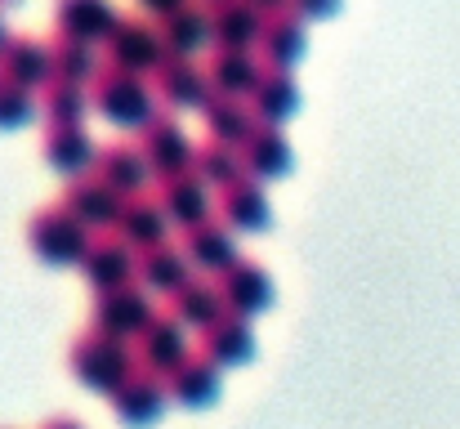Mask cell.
I'll return each mask as SVG.
<instances>
[{
	"label": "cell",
	"mask_w": 460,
	"mask_h": 429,
	"mask_svg": "<svg viewBox=\"0 0 460 429\" xmlns=\"http://www.w3.org/2000/svg\"><path fill=\"white\" fill-rule=\"evenodd\" d=\"M90 103L117 126V130H144L148 121H153L156 112V90L148 76H139V72H126V67H112V63H103L99 67V76L90 81Z\"/></svg>",
	"instance_id": "cell-1"
},
{
	"label": "cell",
	"mask_w": 460,
	"mask_h": 429,
	"mask_svg": "<svg viewBox=\"0 0 460 429\" xmlns=\"http://www.w3.org/2000/svg\"><path fill=\"white\" fill-rule=\"evenodd\" d=\"M67 367L72 376L94 389V394H117L135 371H139V358H135V344L117 340V335H103V331H85L72 340L67 349Z\"/></svg>",
	"instance_id": "cell-2"
},
{
	"label": "cell",
	"mask_w": 460,
	"mask_h": 429,
	"mask_svg": "<svg viewBox=\"0 0 460 429\" xmlns=\"http://www.w3.org/2000/svg\"><path fill=\"white\" fill-rule=\"evenodd\" d=\"M27 246H31V255H36L40 264H49V269H81L85 251L94 246V233H90L81 219H72V215L54 201V206H40V210L27 219Z\"/></svg>",
	"instance_id": "cell-3"
},
{
	"label": "cell",
	"mask_w": 460,
	"mask_h": 429,
	"mask_svg": "<svg viewBox=\"0 0 460 429\" xmlns=\"http://www.w3.org/2000/svg\"><path fill=\"white\" fill-rule=\"evenodd\" d=\"M165 36H161V22H153L148 13H121L112 36L103 40V63L112 67H126V72H139L153 81V72L165 58Z\"/></svg>",
	"instance_id": "cell-4"
},
{
	"label": "cell",
	"mask_w": 460,
	"mask_h": 429,
	"mask_svg": "<svg viewBox=\"0 0 460 429\" xmlns=\"http://www.w3.org/2000/svg\"><path fill=\"white\" fill-rule=\"evenodd\" d=\"M156 317L161 313L153 308V295L135 282V286H121V290H108V295H94L90 331H103V335H117V340L135 344Z\"/></svg>",
	"instance_id": "cell-5"
},
{
	"label": "cell",
	"mask_w": 460,
	"mask_h": 429,
	"mask_svg": "<svg viewBox=\"0 0 460 429\" xmlns=\"http://www.w3.org/2000/svg\"><path fill=\"white\" fill-rule=\"evenodd\" d=\"M58 206H63L72 219H81L90 233L103 237V233H117L121 210H126V197H121L117 188H108V183L90 170V174H72V179L63 183Z\"/></svg>",
	"instance_id": "cell-6"
},
{
	"label": "cell",
	"mask_w": 460,
	"mask_h": 429,
	"mask_svg": "<svg viewBox=\"0 0 460 429\" xmlns=\"http://www.w3.org/2000/svg\"><path fill=\"white\" fill-rule=\"evenodd\" d=\"M81 278L90 282L94 295H108V290H121V286L139 282V251L126 246L117 233H103L94 237V246L85 251L81 260Z\"/></svg>",
	"instance_id": "cell-7"
},
{
	"label": "cell",
	"mask_w": 460,
	"mask_h": 429,
	"mask_svg": "<svg viewBox=\"0 0 460 429\" xmlns=\"http://www.w3.org/2000/svg\"><path fill=\"white\" fill-rule=\"evenodd\" d=\"M135 143L144 147V156H148V165H153L156 179H170V174L192 170L197 143L188 139V130L179 126V117H174V112H156L153 121L139 130V139Z\"/></svg>",
	"instance_id": "cell-8"
},
{
	"label": "cell",
	"mask_w": 460,
	"mask_h": 429,
	"mask_svg": "<svg viewBox=\"0 0 460 429\" xmlns=\"http://www.w3.org/2000/svg\"><path fill=\"white\" fill-rule=\"evenodd\" d=\"M153 90H156V99H161L170 112H179V108H197V112H201V103L210 99L206 63L183 58V54H165V58H161V67L153 72Z\"/></svg>",
	"instance_id": "cell-9"
},
{
	"label": "cell",
	"mask_w": 460,
	"mask_h": 429,
	"mask_svg": "<svg viewBox=\"0 0 460 429\" xmlns=\"http://www.w3.org/2000/svg\"><path fill=\"white\" fill-rule=\"evenodd\" d=\"M170 403H174V398H170V385H165L161 376H153V371H135L117 394H108L112 416H117L121 425H130V429L156 425V421L165 416Z\"/></svg>",
	"instance_id": "cell-10"
},
{
	"label": "cell",
	"mask_w": 460,
	"mask_h": 429,
	"mask_svg": "<svg viewBox=\"0 0 460 429\" xmlns=\"http://www.w3.org/2000/svg\"><path fill=\"white\" fill-rule=\"evenodd\" d=\"M0 76L40 94L49 81H54V54H49V40L31 36V31H13L0 49Z\"/></svg>",
	"instance_id": "cell-11"
},
{
	"label": "cell",
	"mask_w": 460,
	"mask_h": 429,
	"mask_svg": "<svg viewBox=\"0 0 460 429\" xmlns=\"http://www.w3.org/2000/svg\"><path fill=\"white\" fill-rule=\"evenodd\" d=\"M94 174H99L108 188H117L126 201H130V197H148L156 188V174H153V165H148V156H144L139 143H103V147H99V161H94Z\"/></svg>",
	"instance_id": "cell-12"
},
{
	"label": "cell",
	"mask_w": 460,
	"mask_h": 429,
	"mask_svg": "<svg viewBox=\"0 0 460 429\" xmlns=\"http://www.w3.org/2000/svg\"><path fill=\"white\" fill-rule=\"evenodd\" d=\"M156 201H161V210L170 215V224L174 228H197V224H206V219H215V197H210V188L197 179V170H183V174H170V179H156Z\"/></svg>",
	"instance_id": "cell-13"
},
{
	"label": "cell",
	"mask_w": 460,
	"mask_h": 429,
	"mask_svg": "<svg viewBox=\"0 0 460 429\" xmlns=\"http://www.w3.org/2000/svg\"><path fill=\"white\" fill-rule=\"evenodd\" d=\"M135 358H139V371H153L161 380H170V376L192 358V349H188V326H179L170 313H161L153 326L135 340Z\"/></svg>",
	"instance_id": "cell-14"
},
{
	"label": "cell",
	"mask_w": 460,
	"mask_h": 429,
	"mask_svg": "<svg viewBox=\"0 0 460 429\" xmlns=\"http://www.w3.org/2000/svg\"><path fill=\"white\" fill-rule=\"evenodd\" d=\"M179 246L188 251L192 269L206 273V278H224V273L242 260V255H237V233H233L219 215L206 219V224H197V228H188Z\"/></svg>",
	"instance_id": "cell-15"
},
{
	"label": "cell",
	"mask_w": 460,
	"mask_h": 429,
	"mask_svg": "<svg viewBox=\"0 0 460 429\" xmlns=\"http://www.w3.org/2000/svg\"><path fill=\"white\" fill-rule=\"evenodd\" d=\"M197 353H201V358H210L219 371L251 362V358H255V326H251V317L224 313L219 322H210V326L201 331V344H197Z\"/></svg>",
	"instance_id": "cell-16"
},
{
	"label": "cell",
	"mask_w": 460,
	"mask_h": 429,
	"mask_svg": "<svg viewBox=\"0 0 460 429\" xmlns=\"http://www.w3.org/2000/svg\"><path fill=\"white\" fill-rule=\"evenodd\" d=\"M40 156L49 170H58L63 179L72 174H90L94 161H99V143L85 126H45V139H40Z\"/></svg>",
	"instance_id": "cell-17"
},
{
	"label": "cell",
	"mask_w": 460,
	"mask_h": 429,
	"mask_svg": "<svg viewBox=\"0 0 460 429\" xmlns=\"http://www.w3.org/2000/svg\"><path fill=\"white\" fill-rule=\"evenodd\" d=\"M179 326H188V331H206L210 322H219L228 308H224V290H219V278H206V273H192L188 286H179L174 295H170V308H165Z\"/></svg>",
	"instance_id": "cell-18"
},
{
	"label": "cell",
	"mask_w": 460,
	"mask_h": 429,
	"mask_svg": "<svg viewBox=\"0 0 460 429\" xmlns=\"http://www.w3.org/2000/svg\"><path fill=\"white\" fill-rule=\"evenodd\" d=\"M201 126H206V139L228 143V147H242L251 139V130L260 126L251 99H237V94H219L210 90V99L201 103Z\"/></svg>",
	"instance_id": "cell-19"
},
{
	"label": "cell",
	"mask_w": 460,
	"mask_h": 429,
	"mask_svg": "<svg viewBox=\"0 0 460 429\" xmlns=\"http://www.w3.org/2000/svg\"><path fill=\"white\" fill-rule=\"evenodd\" d=\"M219 290H224V308L237 313V317H251V322L273 304V278H269V269H260L251 260H237L219 278Z\"/></svg>",
	"instance_id": "cell-20"
},
{
	"label": "cell",
	"mask_w": 460,
	"mask_h": 429,
	"mask_svg": "<svg viewBox=\"0 0 460 429\" xmlns=\"http://www.w3.org/2000/svg\"><path fill=\"white\" fill-rule=\"evenodd\" d=\"M264 9H255L251 0H219L210 4V36L224 49H260L264 36Z\"/></svg>",
	"instance_id": "cell-21"
},
{
	"label": "cell",
	"mask_w": 460,
	"mask_h": 429,
	"mask_svg": "<svg viewBox=\"0 0 460 429\" xmlns=\"http://www.w3.org/2000/svg\"><path fill=\"white\" fill-rule=\"evenodd\" d=\"M260 72H264L260 49H224V45H210V58H206L210 90H219V94H237V99H251Z\"/></svg>",
	"instance_id": "cell-22"
},
{
	"label": "cell",
	"mask_w": 460,
	"mask_h": 429,
	"mask_svg": "<svg viewBox=\"0 0 460 429\" xmlns=\"http://www.w3.org/2000/svg\"><path fill=\"white\" fill-rule=\"evenodd\" d=\"M170 228H174V224H170V215L161 210L156 192H148V197H130V201H126L121 224H117V237L144 255V251H156V246H165V242H170Z\"/></svg>",
	"instance_id": "cell-23"
},
{
	"label": "cell",
	"mask_w": 460,
	"mask_h": 429,
	"mask_svg": "<svg viewBox=\"0 0 460 429\" xmlns=\"http://www.w3.org/2000/svg\"><path fill=\"white\" fill-rule=\"evenodd\" d=\"M117 9L108 0H54V27L58 36H76L90 45H103L117 27Z\"/></svg>",
	"instance_id": "cell-24"
},
{
	"label": "cell",
	"mask_w": 460,
	"mask_h": 429,
	"mask_svg": "<svg viewBox=\"0 0 460 429\" xmlns=\"http://www.w3.org/2000/svg\"><path fill=\"white\" fill-rule=\"evenodd\" d=\"M215 215L233 228V233H260L269 228V192L260 179H242L233 188H224L215 197Z\"/></svg>",
	"instance_id": "cell-25"
},
{
	"label": "cell",
	"mask_w": 460,
	"mask_h": 429,
	"mask_svg": "<svg viewBox=\"0 0 460 429\" xmlns=\"http://www.w3.org/2000/svg\"><path fill=\"white\" fill-rule=\"evenodd\" d=\"M161 36H165V49L170 54L197 58L206 45H215V36H210V4H201V0L179 4L174 13L161 18Z\"/></svg>",
	"instance_id": "cell-26"
},
{
	"label": "cell",
	"mask_w": 460,
	"mask_h": 429,
	"mask_svg": "<svg viewBox=\"0 0 460 429\" xmlns=\"http://www.w3.org/2000/svg\"><path fill=\"white\" fill-rule=\"evenodd\" d=\"M170 398L179 403V407H192V412H201V407H210L219 394H224V371L210 362V358H201V353H192L170 380Z\"/></svg>",
	"instance_id": "cell-27"
},
{
	"label": "cell",
	"mask_w": 460,
	"mask_h": 429,
	"mask_svg": "<svg viewBox=\"0 0 460 429\" xmlns=\"http://www.w3.org/2000/svg\"><path fill=\"white\" fill-rule=\"evenodd\" d=\"M251 108H255L260 121L282 126V121L300 108V85H296L291 67H269V63H264V72H260V81H255V90H251Z\"/></svg>",
	"instance_id": "cell-28"
},
{
	"label": "cell",
	"mask_w": 460,
	"mask_h": 429,
	"mask_svg": "<svg viewBox=\"0 0 460 429\" xmlns=\"http://www.w3.org/2000/svg\"><path fill=\"white\" fill-rule=\"evenodd\" d=\"M188 278H192V260H188V251L174 246V242H165V246L139 255V286H144L148 295H165V299H170L179 286H188Z\"/></svg>",
	"instance_id": "cell-29"
},
{
	"label": "cell",
	"mask_w": 460,
	"mask_h": 429,
	"mask_svg": "<svg viewBox=\"0 0 460 429\" xmlns=\"http://www.w3.org/2000/svg\"><path fill=\"white\" fill-rule=\"evenodd\" d=\"M242 161H246V174L260 179V183L287 174V165H291V143L282 135V126L260 121V126L251 130V139L242 143Z\"/></svg>",
	"instance_id": "cell-30"
},
{
	"label": "cell",
	"mask_w": 460,
	"mask_h": 429,
	"mask_svg": "<svg viewBox=\"0 0 460 429\" xmlns=\"http://www.w3.org/2000/svg\"><path fill=\"white\" fill-rule=\"evenodd\" d=\"M305 54V18L296 9H278L264 18V36H260V58L269 67H296V58Z\"/></svg>",
	"instance_id": "cell-31"
},
{
	"label": "cell",
	"mask_w": 460,
	"mask_h": 429,
	"mask_svg": "<svg viewBox=\"0 0 460 429\" xmlns=\"http://www.w3.org/2000/svg\"><path fill=\"white\" fill-rule=\"evenodd\" d=\"M192 170H197V179H201L210 192H224V188L251 179V174H246V161H242V147H228V143H215V139L197 143Z\"/></svg>",
	"instance_id": "cell-32"
},
{
	"label": "cell",
	"mask_w": 460,
	"mask_h": 429,
	"mask_svg": "<svg viewBox=\"0 0 460 429\" xmlns=\"http://www.w3.org/2000/svg\"><path fill=\"white\" fill-rule=\"evenodd\" d=\"M90 85H76V81H49L40 90V117L45 126H85V112H90Z\"/></svg>",
	"instance_id": "cell-33"
},
{
	"label": "cell",
	"mask_w": 460,
	"mask_h": 429,
	"mask_svg": "<svg viewBox=\"0 0 460 429\" xmlns=\"http://www.w3.org/2000/svg\"><path fill=\"white\" fill-rule=\"evenodd\" d=\"M49 54H54V76L58 81H76V85H90L103 67L99 49L90 40H76V36H54L49 40Z\"/></svg>",
	"instance_id": "cell-34"
},
{
	"label": "cell",
	"mask_w": 460,
	"mask_h": 429,
	"mask_svg": "<svg viewBox=\"0 0 460 429\" xmlns=\"http://www.w3.org/2000/svg\"><path fill=\"white\" fill-rule=\"evenodd\" d=\"M36 94L31 90H22V85H13V81H4L0 76V130H18V126H27L31 121V112H36Z\"/></svg>",
	"instance_id": "cell-35"
},
{
	"label": "cell",
	"mask_w": 460,
	"mask_h": 429,
	"mask_svg": "<svg viewBox=\"0 0 460 429\" xmlns=\"http://www.w3.org/2000/svg\"><path fill=\"white\" fill-rule=\"evenodd\" d=\"M335 4H340V0H291V9H296V13H300V18H326V13H335Z\"/></svg>",
	"instance_id": "cell-36"
},
{
	"label": "cell",
	"mask_w": 460,
	"mask_h": 429,
	"mask_svg": "<svg viewBox=\"0 0 460 429\" xmlns=\"http://www.w3.org/2000/svg\"><path fill=\"white\" fill-rule=\"evenodd\" d=\"M179 4H188V0H139V13H148V18H165V13H174Z\"/></svg>",
	"instance_id": "cell-37"
},
{
	"label": "cell",
	"mask_w": 460,
	"mask_h": 429,
	"mask_svg": "<svg viewBox=\"0 0 460 429\" xmlns=\"http://www.w3.org/2000/svg\"><path fill=\"white\" fill-rule=\"evenodd\" d=\"M255 9H264V13H278V9H291V0H251Z\"/></svg>",
	"instance_id": "cell-38"
},
{
	"label": "cell",
	"mask_w": 460,
	"mask_h": 429,
	"mask_svg": "<svg viewBox=\"0 0 460 429\" xmlns=\"http://www.w3.org/2000/svg\"><path fill=\"white\" fill-rule=\"evenodd\" d=\"M40 429H85L81 421H72V416H54V421H45Z\"/></svg>",
	"instance_id": "cell-39"
},
{
	"label": "cell",
	"mask_w": 460,
	"mask_h": 429,
	"mask_svg": "<svg viewBox=\"0 0 460 429\" xmlns=\"http://www.w3.org/2000/svg\"><path fill=\"white\" fill-rule=\"evenodd\" d=\"M9 36H13V31H9V27H4V18H0V49H4V40H9Z\"/></svg>",
	"instance_id": "cell-40"
},
{
	"label": "cell",
	"mask_w": 460,
	"mask_h": 429,
	"mask_svg": "<svg viewBox=\"0 0 460 429\" xmlns=\"http://www.w3.org/2000/svg\"><path fill=\"white\" fill-rule=\"evenodd\" d=\"M201 4H219V0H201Z\"/></svg>",
	"instance_id": "cell-41"
},
{
	"label": "cell",
	"mask_w": 460,
	"mask_h": 429,
	"mask_svg": "<svg viewBox=\"0 0 460 429\" xmlns=\"http://www.w3.org/2000/svg\"><path fill=\"white\" fill-rule=\"evenodd\" d=\"M0 4H13V0H0Z\"/></svg>",
	"instance_id": "cell-42"
}]
</instances>
